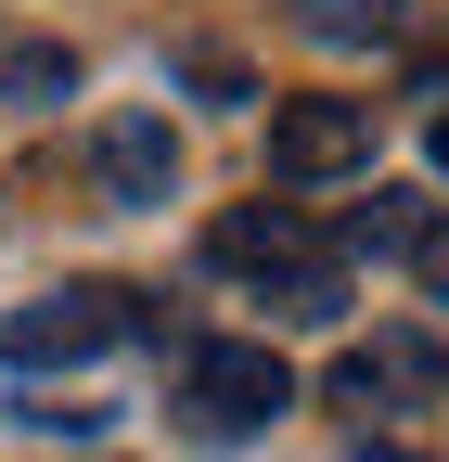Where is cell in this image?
<instances>
[{
  "label": "cell",
  "mask_w": 449,
  "mask_h": 462,
  "mask_svg": "<svg viewBox=\"0 0 449 462\" xmlns=\"http://www.w3.org/2000/svg\"><path fill=\"white\" fill-rule=\"evenodd\" d=\"M283 411H296V360H283L270 334H218V346L180 360V424H193V437L232 449V437H270Z\"/></svg>",
  "instance_id": "cell-1"
},
{
  "label": "cell",
  "mask_w": 449,
  "mask_h": 462,
  "mask_svg": "<svg viewBox=\"0 0 449 462\" xmlns=\"http://www.w3.org/2000/svg\"><path fill=\"white\" fill-rule=\"evenodd\" d=\"M116 334H142V296H116V282H65V296H39V309L0 321V360H14V373H78V360H103Z\"/></svg>",
  "instance_id": "cell-2"
},
{
  "label": "cell",
  "mask_w": 449,
  "mask_h": 462,
  "mask_svg": "<svg viewBox=\"0 0 449 462\" xmlns=\"http://www.w3.org/2000/svg\"><path fill=\"white\" fill-rule=\"evenodd\" d=\"M347 167H372V103H283L270 116V180H347Z\"/></svg>",
  "instance_id": "cell-3"
},
{
  "label": "cell",
  "mask_w": 449,
  "mask_h": 462,
  "mask_svg": "<svg viewBox=\"0 0 449 462\" xmlns=\"http://www.w3.org/2000/svg\"><path fill=\"white\" fill-rule=\"evenodd\" d=\"M90 167H103L116 206H167V180H180V129H167L154 103H116V116L90 129Z\"/></svg>",
  "instance_id": "cell-4"
},
{
  "label": "cell",
  "mask_w": 449,
  "mask_h": 462,
  "mask_svg": "<svg viewBox=\"0 0 449 462\" xmlns=\"http://www.w3.org/2000/svg\"><path fill=\"white\" fill-rule=\"evenodd\" d=\"M436 346L424 334H385V346H347V360H334V411H385V398H436Z\"/></svg>",
  "instance_id": "cell-5"
},
{
  "label": "cell",
  "mask_w": 449,
  "mask_h": 462,
  "mask_svg": "<svg viewBox=\"0 0 449 462\" xmlns=\"http://www.w3.org/2000/svg\"><path fill=\"white\" fill-rule=\"evenodd\" d=\"M206 257H218V270H296V257H308V231H296L283 206H232V218L206 231Z\"/></svg>",
  "instance_id": "cell-6"
},
{
  "label": "cell",
  "mask_w": 449,
  "mask_h": 462,
  "mask_svg": "<svg viewBox=\"0 0 449 462\" xmlns=\"http://www.w3.org/2000/svg\"><path fill=\"white\" fill-rule=\"evenodd\" d=\"M347 245H360V257H424V245H436V206H424L411 180H385V193L347 218Z\"/></svg>",
  "instance_id": "cell-7"
},
{
  "label": "cell",
  "mask_w": 449,
  "mask_h": 462,
  "mask_svg": "<svg viewBox=\"0 0 449 462\" xmlns=\"http://www.w3.org/2000/svg\"><path fill=\"white\" fill-rule=\"evenodd\" d=\"M296 26L321 51H385V39L411 26V0H296Z\"/></svg>",
  "instance_id": "cell-8"
},
{
  "label": "cell",
  "mask_w": 449,
  "mask_h": 462,
  "mask_svg": "<svg viewBox=\"0 0 449 462\" xmlns=\"http://www.w3.org/2000/svg\"><path fill=\"white\" fill-rule=\"evenodd\" d=\"M0 90H14V103H65L78 90V51L65 39H14V51H0Z\"/></svg>",
  "instance_id": "cell-9"
},
{
  "label": "cell",
  "mask_w": 449,
  "mask_h": 462,
  "mask_svg": "<svg viewBox=\"0 0 449 462\" xmlns=\"http://www.w3.org/2000/svg\"><path fill=\"white\" fill-rule=\"evenodd\" d=\"M424 282H436V296H449V231H436V245H424Z\"/></svg>",
  "instance_id": "cell-10"
},
{
  "label": "cell",
  "mask_w": 449,
  "mask_h": 462,
  "mask_svg": "<svg viewBox=\"0 0 449 462\" xmlns=\"http://www.w3.org/2000/svg\"><path fill=\"white\" fill-rule=\"evenodd\" d=\"M347 462H424V449H399V437H372V449H347Z\"/></svg>",
  "instance_id": "cell-11"
},
{
  "label": "cell",
  "mask_w": 449,
  "mask_h": 462,
  "mask_svg": "<svg viewBox=\"0 0 449 462\" xmlns=\"http://www.w3.org/2000/svg\"><path fill=\"white\" fill-rule=\"evenodd\" d=\"M436 180H449V116H436Z\"/></svg>",
  "instance_id": "cell-12"
}]
</instances>
